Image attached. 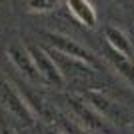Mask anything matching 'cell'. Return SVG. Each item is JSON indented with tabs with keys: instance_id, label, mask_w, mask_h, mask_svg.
<instances>
[{
	"instance_id": "1",
	"label": "cell",
	"mask_w": 134,
	"mask_h": 134,
	"mask_svg": "<svg viewBox=\"0 0 134 134\" xmlns=\"http://www.w3.org/2000/svg\"><path fill=\"white\" fill-rule=\"evenodd\" d=\"M0 104L22 126H34L36 124V116H34L28 100L18 92L16 86L10 80H6L4 76H0Z\"/></svg>"
},
{
	"instance_id": "2",
	"label": "cell",
	"mask_w": 134,
	"mask_h": 134,
	"mask_svg": "<svg viewBox=\"0 0 134 134\" xmlns=\"http://www.w3.org/2000/svg\"><path fill=\"white\" fill-rule=\"evenodd\" d=\"M26 48L30 52V56H32V62L40 74L42 84H48V86H54V88H62L66 84V76L60 70L58 62L50 56V52L38 44H28Z\"/></svg>"
},
{
	"instance_id": "3",
	"label": "cell",
	"mask_w": 134,
	"mask_h": 134,
	"mask_svg": "<svg viewBox=\"0 0 134 134\" xmlns=\"http://www.w3.org/2000/svg\"><path fill=\"white\" fill-rule=\"evenodd\" d=\"M46 40H48V44L52 46V50L60 52V54L68 56V58H74V60L78 62H84V64H88V66L96 68L98 66V62H96V56L86 48V46L78 44L74 38H68L64 34H58V32H42Z\"/></svg>"
},
{
	"instance_id": "4",
	"label": "cell",
	"mask_w": 134,
	"mask_h": 134,
	"mask_svg": "<svg viewBox=\"0 0 134 134\" xmlns=\"http://www.w3.org/2000/svg\"><path fill=\"white\" fill-rule=\"evenodd\" d=\"M80 98H82L94 112H98L102 118H106V120H116V118H120L118 104L112 100L106 92H102V90L90 88V90H86V92H82Z\"/></svg>"
},
{
	"instance_id": "5",
	"label": "cell",
	"mask_w": 134,
	"mask_h": 134,
	"mask_svg": "<svg viewBox=\"0 0 134 134\" xmlns=\"http://www.w3.org/2000/svg\"><path fill=\"white\" fill-rule=\"evenodd\" d=\"M8 58H10V62L24 74V76H26L28 80H30V82L42 84L40 74H38V70H36V66H34L32 56H30V52H28L26 46H22V44H12L10 48H8Z\"/></svg>"
},
{
	"instance_id": "6",
	"label": "cell",
	"mask_w": 134,
	"mask_h": 134,
	"mask_svg": "<svg viewBox=\"0 0 134 134\" xmlns=\"http://www.w3.org/2000/svg\"><path fill=\"white\" fill-rule=\"evenodd\" d=\"M68 104H70V110L74 112V116L80 118V122H82L84 128L88 126V128H94V130H106V122L108 120L102 118L98 112H94L82 98L70 96V98H68Z\"/></svg>"
},
{
	"instance_id": "7",
	"label": "cell",
	"mask_w": 134,
	"mask_h": 134,
	"mask_svg": "<svg viewBox=\"0 0 134 134\" xmlns=\"http://www.w3.org/2000/svg\"><path fill=\"white\" fill-rule=\"evenodd\" d=\"M104 38H106V44H108V48H110L112 52L128 56V58H134L132 40H130L118 26H106L104 28Z\"/></svg>"
},
{
	"instance_id": "8",
	"label": "cell",
	"mask_w": 134,
	"mask_h": 134,
	"mask_svg": "<svg viewBox=\"0 0 134 134\" xmlns=\"http://www.w3.org/2000/svg\"><path fill=\"white\" fill-rule=\"evenodd\" d=\"M66 6L70 14H72L80 24L88 28H94L98 24V14H96L94 6L90 0H66Z\"/></svg>"
},
{
	"instance_id": "9",
	"label": "cell",
	"mask_w": 134,
	"mask_h": 134,
	"mask_svg": "<svg viewBox=\"0 0 134 134\" xmlns=\"http://www.w3.org/2000/svg\"><path fill=\"white\" fill-rule=\"evenodd\" d=\"M108 60L112 62V66L118 70V74L122 76L124 80H128L134 86V58H128V56L116 54V52H108Z\"/></svg>"
},
{
	"instance_id": "10",
	"label": "cell",
	"mask_w": 134,
	"mask_h": 134,
	"mask_svg": "<svg viewBox=\"0 0 134 134\" xmlns=\"http://www.w3.org/2000/svg\"><path fill=\"white\" fill-rule=\"evenodd\" d=\"M54 116H56V122H58L56 128L60 130V132H64V134H86V128L80 126V124H76L74 120H68L62 114H54Z\"/></svg>"
},
{
	"instance_id": "11",
	"label": "cell",
	"mask_w": 134,
	"mask_h": 134,
	"mask_svg": "<svg viewBox=\"0 0 134 134\" xmlns=\"http://www.w3.org/2000/svg\"><path fill=\"white\" fill-rule=\"evenodd\" d=\"M60 0H26V8L30 12H52Z\"/></svg>"
},
{
	"instance_id": "12",
	"label": "cell",
	"mask_w": 134,
	"mask_h": 134,
	"mask_svg": "<svg viewBox=\"0 0 134 134\" xmlns=\"http://www.w3.org/2000/svg\"><path fill=\"white\" fill-rule=\"evenodd\" d=\"M0 134H16V132H14V130H12L6 122H2V120H0Z\"/></svg>"
},
{
	"instance_id": "13",
	"label": "cell",
	"mask_w": 134,
	"mask_h": 134,
	"mask_svg": "<svg viewBox=\"0 0 134 134\" xmlns=\"http://www.w3.org/2000/svg\"><path fill=\"white\" fill-rule=\"evenodd\" d=\"M42 134H64V132H60V130L56 128V126H44Z\"/></svg>"
},
{
	"instance_id": "14",
	"label": "cell",
	"mask_w": 134,
	"mask_h": 134,
	"mask_svg": "<svg viewBox=\"0 0 134 134\" xmlns=\"http://www.w3.org/2000/svg\"><path fill=\"white\" fill-rule=\"evenodd\" d=\"M130 128H132V134H134V122H132V126H130Z\"/></svg>"
},
{
	"instance_id": "15",
	"label": "cell",
	"mask_w": 134,
	"mask_h": 134,
	"mask_svg": "<svg viewBox=\"0 0 134 134\" xmlns=\"http://www.w3.org/2000/svg\"><path fill=\"white\" fill-rule=\"evenodd\" d=\"M132 48H134V44H132Z\"/></svg>"
}]
</instances>
